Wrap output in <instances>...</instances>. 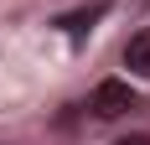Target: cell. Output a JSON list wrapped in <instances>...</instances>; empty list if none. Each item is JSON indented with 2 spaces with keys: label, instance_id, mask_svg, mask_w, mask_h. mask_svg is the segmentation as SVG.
Listing matches in <instances>:
<instances>
[{
  "label": "cell",
  "instance_id": "4",
  "mask_svg": "<svg viewBox=\"0 0 150 145\" xmlns=\"http://www.w3.org/2000/svg\"><path fill=\"white\" fill-rule=\"evenodd\" d=\"M114 145H150L145 135H124V140H114Z\"/></svg>",
  "mask_w": 150,
  "mask_h": 145
},
{
  "label": "cell",
  "instance_id": "3",
  "mask_svg": "<svg viewBox=\"0 0 150 145\" xmlns=\"http://www.w3.org/2000/svg\"><path fill=\"white\" fill-rule=\"evenodd\" d=\"M104 11H109V5L98 0V5H88V11H78V16H62L57 26H62V31H73V36H83V31H88V26H93V21H98Z\"/></svg>",
  "mask_w": 150,
  "mask_h": 145
},
{
  "label": "cell",
  "instance_id": "1",
  "mask_svg": "<svg viewBox=\"0 0 150 145\" xmlns=\"http://www.w3.org/2000/svg\"><path fill=\"white\" fill-rule=\"evenodd\" d=\"M135 104H140V99L129 93V83L109 78V83H98V88H93V104H88V109H93L98 119H119V114H129Z\"/></svg>",
  "mask_w": 150,
  "mask_h": 145
},
{
  "label": "cell",
  "instance_id": "2",
  "mask_svg": "<svg viewBox=\"0 0 150 145\" xmlns=\"http://www.w3.org/2000/svg\"><path fill=\"white\" fill-rule=\"evenodd\" d=\"M124 62H129L135 72H145V78H150V26L140 31V36H129V47H124Z\"/></svg>",
  "mask_w": 150,
  "mask_h": 145
}]
</instances>
